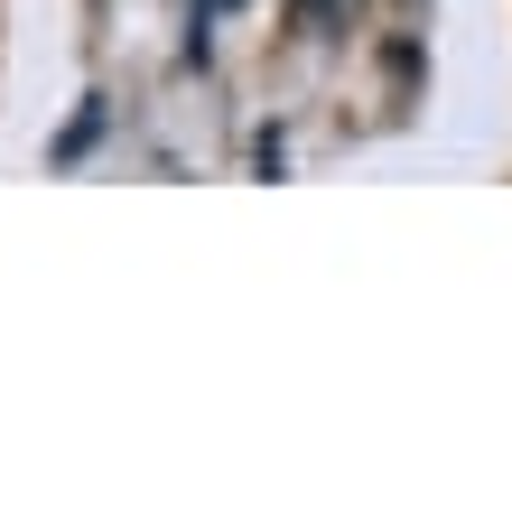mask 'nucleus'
I'll use <instances>...</instances> for the list:
<instances>
[{
    "instance_id": "obj_1",
    "label": "nucleus",
    "mask_w": 512,
    "mask_h": 512,
    "mask_svg": "<svg viewBox=\"0 0 512 512\" xmlns=\"http://www.w3.org/2000/svg\"><path fill=\"white\" fill-rule=\"evenodd\" d=\"M336 19V0H298V28H326Z\"/></svg>"
}]
</instances>
